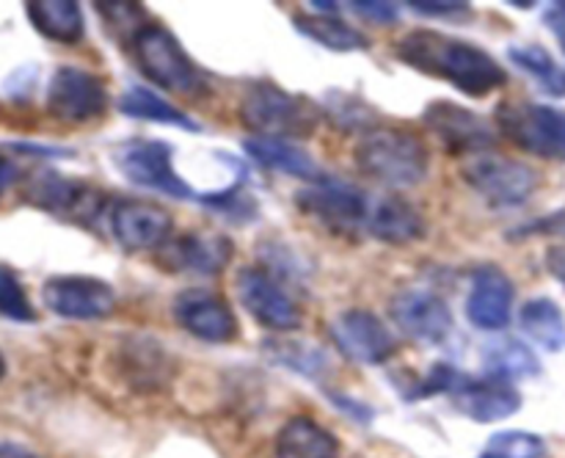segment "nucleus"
Returning a JSON list of instances; mask_svg holds the SVG:
<instances>
[{"label": "nucleus", "mask_w": 565, "mask_h": 458, "mask_svg": "<svg viewBox=\"0 0 565 458\" xmlns=\"http://www.w3.org/2000/svg\"><path fill=\"white\" fill-rule=\"evenodd\" d=\"M392 53L408 70L450 83L452 88L475 99L500 92L511 81L505 66L489 50L478 47L467 39L450 36V33L430 31V28L408 31L406 36L397 39Z\"/></svg>", "instance_id": "nucleus-1"}, {"label": "nucleus", "mask_w": 565, "mask_h": 458, "mask_svg": "<svg viewBox=\"0 0 565 458\" xmlns=\"http://www.w3.org/2000/svg\"><path fill=\"white\" fill-rule=\"evenodd\" d=\"M353 163L386 188H417L430 174V149L417 132L403 127H373L359 138Z\"/></svg>", "instance_id": "nucleus-2"}, {"label": "nucleus", "mask_w": 565, "mask_h": 458, "mask_svg": "<svg viewBox=\"0 0 565 458\" xmlns=\"http://www.w3.org/2000/svg\"><path fill=\"white\" fill-rule=\"evenodd\" d=\"M237 114L252 136L287 138V141L309 138L326 119L323 108L315 99L287 92L274 81L248 83Z\"/></svg>", "instance_id": "nucleus-3"}, {"label": "nucleus", "mask_w": 565, "mask_h": 458, "mask_svg": "<svg viewBox=\"0 0 565 458\" xmlns=\"http://www.w3.org/2000/svg\"><path fill=\"white\" fill-rule=\"evenodd\" d=\"M130 53L152 86L180 97H199L207 88L202 70L180 39L160 22H147L130 36Z\"/></svg>", "instance_id": "nucleus-4"}, {"label": "nucleus", "mask_w": 565, "mask_h": 458, "mask_svg": "<svg viewBox=\"0 0 565 458\" xmlns=\"http://www.w3.org/2000/svg\"><path fill=\"white\" fill-rule=\"evenodd\" d=\"M110 160H114L116 171L125 177L127 182L147 191H158L163 196L177 199V202H196L202 193L180 177L174 166V147L163 138H147L132 136L116 143L110 149Z\"/></svg>", "instance_id": "nucleus-5"}, {"label": "nucleus", "mask_w": 565, "mask_h": 458, "mask_svg": "<svg viewBox=\"0 0 565 458\" xmlns=\"http://www.w3.org/2000/svg\"><path fill=\"white\" fill-rule=\"evenodd\" d=\"M494 127L505 141L541 160H565V110L544 103L502 99Z\"/></svg>", "instance_id": "nucleus-6"}, {"label": "nucleus", "mask_w": 565, "mask_h": 458, "mask_svg": "<svg viewBox=\"0 0 565 458\" xmlns=\"http://www.w3.org/2000/svg\"><path fill=\"white\" fill-rule=\"evenodd\" d=\"M461 177L489 207H522L539 191L541 174L530 163L500 152L469 158L461 166Z\"/></svg>", "instance_id": "nucleus-7"}, {"label": "nucleus", "mask_w": 565, "mask_h": 458, "mask_svg": "<svg viewBox=\"0 0 565 458\" xmlns=\"http://www.w3.org/2000/svg\"><path fill=\"white\" fill-rule=\"evenodd\" d=\"M298 213L312 219L331 235L351 237L364 232V221H367L370 196L356 188L353 182L342 180V177L329 174L326 180L315 182V185H303L301 191L292 196Z\"/></svg>", "instance_id": "nucleus-8"}, {"label": "nucleus", "mask_w": 565, "mask_h": 458, "mask_svg": "<svg viewBox=\"0 0 565 458\" xmlns=\"http://www.w3.org/2000/svg\"><path fill=\"white\" fill-rule=\"evenodd\" d=\"M44 108L64 125H92L110 108V92L105 81L83 66H58L47 83Z\"/></svg>", "instance_id": "nucleus-9"}, {"label": "nucleus", "mask_w": 565, "mask_h": 458, "mask_svg": "<svg viewBox=\"0 0 565 458\" xmlns=\"http://www.w3.org/2000/svg\"><path fill=\"white\" fill-rule=\"evenodd\" d=\"M237 298H241L243 309L257 320L263 329L274 331V334H290L298 331L303 323V312L298 307L296 298L285 290L274 274L263 268V265H243L237 270L235 279Z\"/></svg>", "instance_id": "nucleus-10"}, {"label": "nucleus", "mask_w": 565, "mask_h": 458, "mask_svg": "<svg viewBox=\"0 0 565 458\" xmlns=\"http://www.w3.org/2000/svg\"><path fill=\"white\" fill-rule=\"evenodd\" d=\"M25 202L42 213L58 215V219L81 226H92L99 215L108 213L99 188L83 180H72V177L58 174L53 169H44L31 177L25 188Z\"/></svg>", "instance_id": "nucleus-11"}, {"label": "nucleus", "mask_w": 565, "mask_h": 458, "mask_svg": "<svg viewBox=\"0 0 565 458\" xmlns=\"http://www.w3.org/2000/svg\"><path fill=\"white\" fill-rule=\"evenodd\" d=\"M423 125L445 147V152L458 158H478V155L494 152L497 127L467 105L452 99H430L423 110Z\"/></svg>", "instance_id": "nucleus-12"}, {"label": "nucleus", "mask_w": 565, "mask_h": 458, "mask_svg": "<svg viewBox=\"0 0 565 458\" xmlns=\"http://www.w3.org/2000/svg\"><path fill=\"white\" fill-rule=\"evenodd\" d=\"M390 315L408 340L423 342L428 348L447 345L456 334V318H452L450 303L428 287L397 290L390 301Z\"/></svg>", "instance_id": "nucleus-13"}, {"label": "nucleus", "mask_w": 565, "mask_h": 458, "mask_svg": "<svg viewBox=\"0 0 565 458\" xmlns=\"http://www.w3.org/2000/svg\"><path fill=\"white\" fill-rule=\"evenodd\" d=\"M47 312L64 320H105L116 312V290L99 276L58 274L42 285Z\"/></svg>", "instance_id": "nucleus-14"}, {"label": "nucleus", "mask_w": 565, "mask_h": 458, "mask_svg": "<svg viewBox=\"0 0 565 458\" xmlns=\"http://www.w3.org/2000/svg\"><path fill=\"white\" fill-rule=\"evenodd\" d=\"M171 312L188 334L210 345H230L241 337L235 309L213 287L193 285L180 290L171 301Z\"/></svg>", "instance_id": "nucleus-15"}, {"label": "nucleus", "mask_w": 565, "mask_h": 458, "mask_svg": "<svg viewBox=\"0 0 565 458\" xmlns=\"http://www.w3.org/2000/svg\"><path fill=\"white\" fill-rule=\"evenodd\" d=\"M331 340L340 348L342 356L351 362L381 368L397 356V340L390 326L375 312L362 307L342 309L329 326Z\"/></svg>", "instance_id": "nucleus-16"}, {"label": "nucleus", "mask_w": 565, "mask_h": 458, "mask_svg": "<svg viewBox=\"0 0 565 458\" xmlns=\"http://www.w3.org/2000/svg\"><path fill=\"white\" fill-rule=\"evenodd\" d=\"M110 235L125 252H160L174 237L169 210L149 199H116L108 207Z\"/></svg>", "instance_id": "nucleus-17"}, {"label": "nucleus", "mask_w": 565, "mask_h": 458, "mask_svg": "<svg viewBox=\"0 0 565 458\" xmlns=\"http://www.w3.org/2000/svg\"><path fill=\"white\" fill-rule=\"evenodd\" d=\"M516 303V287L505 268L497 263L475 265L469 274L467 292V320L480 331L508 329Z\"/></svg>", "instance_id": "nucleus-18"}, {"label": "nucleus", "mask_w": 565, "mask_h": 458, "mask_svg": "<svg viewBox=\"0 0 565 458\" xmlns=\"http://www.w3.org/2000/svg\"><path fill=\"white\" fill-rule=\"evenodd\" d=\"M235 257V243L221 232H185L166 243L158 252V263L166 270L196 276H218Z\"/></svg>", "instance_id": "nucleus-19"}, {"label": "nucleus", "mask_w": 565, "mask_h": 458, "mask_svg": "<svg viewBox=\"0 0 565 458\" xmlns=\"http://www.w3.org/2000/svg\"><path fill=\"white\" fill-rule=\"evenodd\" d=\"M364 235L386 246H412L428 237V219L423 210L403 193H381L370 199Z\"/></svg>", "instance_id": "nucleus-20"}, {"label": "nucleus", "mask_w": 565, "mask_h": 458, "mask_svg": "<svg viewBox=\"0 0 565 458\" xmlns=\"http://www.w3.org/2000/svg\"><path fill=\"white\" fill-rule=\"evenodd\" d=\"M450 397L458 412L475 423H500V419L513 417L524 403L516 384L491 379V375H486V379L467 375Z\"/></svg>", "instance_id": "nucleus-21"}, {"label": "nucleus", "mask_w": 565, "mask_h": 458, "mask_svg": "<svg viewBox=\"0 0 565 458\" xmlns=\"http://www.w3.org/2000/svg\"><path fill=\"white\" fill-rule=\"evenodd\" d=\"M243 152L254 160L263 169L276 171V174L292 177V180H303L307 185L326 180L329 171L315 160V155L307 147L296 141H287V138H259L248 136L243 141Z\"/></svg>", "instance_id": "nucleus-22"}, {"label": "nucleus", "mask_w": 565, "mask_h": 458, "mask_svg": "<svg viewBox=\"0 0 565 458\" xmlns=\"http://www.w3.org/2000/svg\"><path fill=\"white\" fill-rule=\"evenodd\" d=\"M25 14L33 31L47 42L77 44L86 36V14L75 0H31Z\"/></svg>", "instance_id": "nucleus-23"}, {"label": "nucleus", "mask_w": 565, "mask_h": 458, "mask_svg": "<svg viewBox=\"0 0 565 458\" xmlns=\"http://www.w3.org/2000/svg\"><path fill=\"white\" fill-rule=\"evenodd\" d=\"M276 458H340V439L312 417H290L276 434Z\"/></svg>", "instance_id": "nucleus-24"}, {"label": "nucleus", "mask_w": 565, "mask_h": 458, "mask_svg": "<svg viewBox=\"0 0 565 458\" xmlns=\"http://www.w3.org/2000/svg\"><path fill=\"white\" fill-rule=\"evenodd\" d=\"M116 108H119V114L130 116V119L152 121V125H169L185 132H202V125H199L191 114L177 108L174 103H169L163 94H158L149 86H130L119 97Z\"/></svg>", "instance_id": "nucleus-25"}, {"label": "nucleus", "mask_w": 565, "mask_h": 458, "mask_svg": "<svg viewBox=\"0 0 565 458\" xmlns=\"http://www.w3.org/2000/svg\"><path fill=\"white\" fill-rule=\"evenodd\" d=\"M292 28L309 42L320 44L331 53H362L370 47V39L359 28L342 20L340 14H296Z\"/></svg>", "instance_id": "nucleus-26"}, {"label": "nucleus", "mask_w": 565, "mask_h": 458, "mask_svg": "<svg viewBox=\"0 0 565 458\" xmlns=\"http://www.w3.org/2000/svg\"><path fill=\"white\" fill-rule=\"evenodd\" d=\"M263 353L276 368L290 370V373L301 375L307 381H320L323 375L331 373L329 353L315 345V342L290 340L285 334H276L263 342Z\"/></svg>", "instance_id": "nucleus-27"}, {"label": "nucleus", "mask_w": 565, "mask_h": 458, "mask_svg": "<svg viewBox=\"0 0 565 458\" xmlns=\"http://www.w3.org/2000/svg\"><path fill=\"white\" fill-rule=\"evenodd\" d=\"M483 368L486 375H491V379L516 384V381L535 379L541 373V359L535 356L527 342L516 340V337H500V340H491L486 345Z\"/></svg>", "instance_id": "nucleus-28"}, {"label": "nucleus", "mask_w": 565, "mask_h": 458, "mask_svg": "<svg viewBox=\"0 0 565 458\" xmlns=\"http://www.w3.org/2000/svg\"><path fill=\"white\" fill-rule=\"evenodd\" d=\"M235 180L230 182L221 191H204L199 196V204L204 210H210L218 219L230 221V224L246 226L252 221H257L259 215V202L254 199V193L248 191V171L246 166H235Z\"/></svg>", "instance_id": "nucleus-29"}, {"label": "nucleus", "mask_w": 565, "mask_h": 458, "mask_svg": "<svg viewBox=\"0 0 565 458\" xmlns=\"http://www.w3.org/2000/svg\"><path fill=\"white\" fill-rule=\"evenodd\" d=\"M519 326L544 351L557 353L565 348V315L550 296H535L519 309Z\"/></svg>", "instance_id": "nucleus-30"}, {"label": "nucleus", "mask_w": 565, "mask_h": 458, "mask_svg": "<svg viewBox=\"0 0 565 458\" xmlns=\"http://www.w3.org/2000/svg\"><path fill=\"white\" fill-rule=\"evenodd\" d=\"M508 58H511L519 70L527 72L530 77H535L544 92L555 94V97H565V70L557 66V61L552 58L550 50H544L541 44H511V47H508Z\"/></svg>", "instance_id": "nucleus-31"}, {"label": "nucleus", "mask_w": 565, "mask_h": 458, "mask_svg": "<svg viewBox=\"0 0 565 458\" xmlns=\"http://www.w3.org/2000/svg\"><path fill=\"white\" fill-rule=\"evenodd\" d=\"M0 318L25 326L36 323L39 320L36 307H33L20 274L6 263H0Z\"/></svg>", "instance_id": "nucleus-32"}, {"label": "nucleus", "mask_w": 565, "mask_h": 458, "mask_svg": "<svg viewBox=\"0 0 565 458\" xmlns=\"http://www.w3.org/2000/svg\"><path fill=\"white\" fill-rule=\"evenodd\" d=\"M546 441L533 430H500L483 445L478 458H546Z\"/></svg>", "instance_id": "nucleus-33"}, {"label": "nucleus", "mask_w": 565, "mask_h": 458, "mask_svg": "<svg viewBox=\"0 0 565 458\" xmlns=\"http://www.w3.org/2000/svg\"><path fill=\"white\" fill-rule=\"evenodd\" d=\"M323 116H329L334 121V127L345 132H367L373 130V108L364 105V99L353 97L345 92H331L329 103H326Z\"/></svg>", "instance_id": "nucleus-34"}, {"label": "nucleus", "mask_w": 565, "mask_h": 458, "mask_svg": "<svg viewBox=\"0 0 565 458\" xmlns=\"http://www.w3.org/2000/svg\"><path fill=\"white\" fill-rule=\"evenodd\" d=\"M463 379H467V373H461L458 368H452V364L447 362H436L430 364V370L423 375V379H417L412 386H406L403 397L414 403V401H428V397H436V395H452V392L461 386Z\"/></svg>", "instance_id": "nucleus-35"}, {"label": "nucleus", "mask_w": 565, "mask_h": 458, "mask_svg": "<svg viewBox=\"0 0 565 458\" xmlns=\"http://www.w3.org/2000/svg\"><path fill=\"white\" fill-rule=\"evenodd\" d=\"M97 11H103V20L110 22V28H125V36H132L141 25H147V9L141 3H97Z\"/></svg>", "instance_id": "nucleus-36"}, {"label": "nucleus", "mask_w": 565, "mask_h": 458, "mask_svg": "<svg viewBox=\"0 0 565 458\" xmlns=\"http://www.w3.org/2000/svg\"><path fill=\"white\" fill-rule=\"evenodd\" d=\"M527 237H565V207L550 215H541L535 221H527L522 226H513L508 232V241H527Z\"/></svg>", "instance_id": "nucleus-37"}, {"label": "nucleus", "mask_w": 565, "mask_h": 458, "mask_svg": "<svg viewBox=\"0 0 565 458\" xmlns=\"http://www.w3.org/2000/svg\"><path fill=\"white\" fill-rule=\"evenodd\" d=\"M414 14L428 17V20H463L472 14V6L461 3V0H412L406 3Z\"/></svg>", "instance_id": "nucleus-38"}, {"label": "nucleus", "mask_w": 565, "mask_h": 458, "mask_svg": "<svg viewBox=\"0 0 565 458\" xmlns=\"http://www.w3.org/2000/svg\"><path fill=\"white\" fill-rule=\"evenodd\" d=\"M348 9L362 20L375 22V25H392L401 17V6L386 3V0H351Z\"/></svg>", "instance_id": "nucleus-39"}, {"label": "nucleus", "mask_w": 565, "mask_h": 458, "mask_svg": "<svg viewBox=\"0 0 565 458\" xmlns=\"http://www.w3.org/2000/svg\"><path fill=\"white\" fill-rule=\"evenodd\" d=\"M326 397H329L331 403H334L337 408H340L342 414H348L351 419H356V423L367 425L375 419V408L367 406L364 401H359V397L348 395V392H340V390H326Z\"/></svg>", "instance_id": "nucleus-40"}, {"label": "nucleus", "mask_w": 565, "mask_h": 458, "mask_svg": "<svg viewBox=\"0 0 565 458\" xmlns=\"http://www.w3.org/2000/svg\"><path fill=\"white\" fill-rule=\"evenodd\" d=\"M544 25L555 33V39L561 42L563 53H565V3H552L546 6L544 11Z\"/></svg>", "instance_id": "nucleus-41"}, {"label": "nucleus", "mask_w": 565, "mask_h": 458, "mask_svg": "<svg viewBox=\"0 0 565 458\" xmlns=\"http://www.w3.org/2000/svg\"><path fill=\"white\" fill-rule=\"evenodd\" d=\"M11 149L17 152H28V155H44V158H72V149L64 147H47V143H28V141H11Z\"/></svg>", "instance_id": "nucleus-42"}, {"label": "nucleus", "mask_w": 565, "mask_h": 458, "mask_svg": "<svg viewBox=\"0 0 565 458\" xmlns=\"http://www.w3.org/2000/svg\"><path fill=\"white\" fill-rule=\"evenodd\" d=\"M544 263H546V270H550V274L565 287V243H557V246L546 248Z\"/></svg>", "instance_id": "nucleus-43"}, {"label": "nucleus", "mask_w": 565, "mask_h": 458, "mask_svg": "<svg viewBox=\"0 0 565 458\" xmlns=\"http://www.w3.org/2000/svg\"><path fill=\"white\" fill-rule=\"evenodd\" d=\"M17 177H20V169H17L14 160H11L9 155L0 152V196H3L11 185H14Z\"/></svg>", "instance_id": "nucleus-44"}, {"label": "nucleus", "mask_w": 565, "mask_h": 458, "mask_svg": "<svg viewBox=\"0 0 565 458\" xmlns=\"http://www.w3.org/2000/svg\"><path fill=\"white\" fill-rule=\"evenodd\" d=\"M0 458H42L20 441H0Z\"/></svg>", "instance_id": "nucleus-45"}, {"label": "nucleus", "mask_w": 565, "mask_h": 458, "mask_svg": "<svg viewBox=\"0 0 565 458\" xmlns=\"http://www.w3.org/2000/svg\"><path fill=\"white\" fill-rule=\"evenodd\" d=\"M309 6L318 11H323V14H337V11H340V3H334V0H329V3H326V0H312Z\"/></svg>", "instance_id": "nucleus-46"}, {"label": "nucleus", "mask_w": 565, "mask_h": 458, "mask_svg": "<svg viewBox=\"0 0 565 458\" xmlns=\"http://www.w3.org/2000/svg\"><path fill=\"white\" fill-rule=\"evenodd\" d=\"M6 370H9V364H6V356H3V351H0V381L6 379Z\"/></svg>", "instance_id": "nucleus-47"}]
</instances>
